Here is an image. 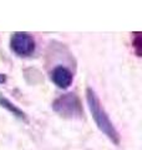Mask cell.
Segmentation results:
<instances>
[{"instance_id":"cell-1","label":"cell","mask_w":142,"mask_h":150,"mask_svg":"<svg viewBox=\"0 0 142 150\" xmlns=\"http://www.w3.org/2000/svg\"><path fill=\"white\" fill-rule=\"evenodd\" d=\"M86 100H87L89 109L91 111V115L97 125V128L100 129V131H102L103 135H106L110 142H112L115 145H118L121 142L120 133L115 128V125L111 121L110 116H108V114L105 110V108L102 106L98 96L91 88L86 89Z\"/></svg>"},{"instance_id":"cell-2","label":"cell","mask_w":142,"mask_h":150,"mask_svg":"<svg viewBox=\"0 0 142 150\" xmlns=\"http://www.w3.org/2000/svg\"><path fill=\"white\" fill-rule=\"evenodd\" d=\"M53 109L56 114L66 119H81L84 116V109L79 96L74 93H67L53 101Z\"/></svg>"},{"instance_id":"cell-3","label":"cell","mask_w":142,"mask_h":150,"mask_svg":"<svg viewBox=\"0 0 142 150\" xmlns=\"http://www.w3.org/2000/svg\"><path fill=\"white\" fill-rule=\"evenodd\" d=\"M10 48L19 56H30L35 50V40L27 33L18 31L10 38Z\"/></svg>"},{"instance_id":"cell-4","label":"cell","mask_w":142,"mask_h":150,"mask_svg":"<svg viewBox=\"0 0 142 150\" xmlns=\"http://www.w3.org/2000/svg\"><path fill=\"white\" fill-rule=\"evenodd\" d=\"M51 80H53V83L56 86L61 89H66L72 84L74 75L67 68L59 65V67L54 68V70L51 71Z\"/></svg>"},{"instance_id":"cell-5","label":"cell","mask_w":142,"mask_h":150,"mask_svg":"<svg viewBox=\"0 0 142 150\" xmlns=\"http://www.w3.org/2000/svg\"><path fill=\"white\" fill-rule=\"evenodd\" d=\"M0 106H3L4 109H6L10 114H13L15 118H18V119H20V120H22V121H27V118H26V114L20 108H18L15 104H13V103L9 100V99H6L5 96H3V95H0Z\"/></svg>"},{"instance_id":"cell-6","label":"cell","mask_w":142,"mask_h":150,"mask_svg":"<svg viewBox=\"0 0 142 150\" xmlns=\"http://www.w3.org/2000/svg\"><path fill=\"white\" fill-rule=\"evenodd\" d=\"M135 36H136V40L132 41V44H134V46L136 48V54H137V56H140V44H141V41H140V34H138V33H136Z\"/></svg>"},{"instance_id":"cell-7","label":"cell","mask_w":142,"mask_h":150,"mask_svg":"<svg viewBox=\"0 0 142 150\" xmlns=\"http://www.w3.org/2000/svg\"><path fill=\"white\" fill-rule=\"evenodd\" d=\"M5 83H6V75L0 74V84H5Z\"/></svg>"}]
</instances>
